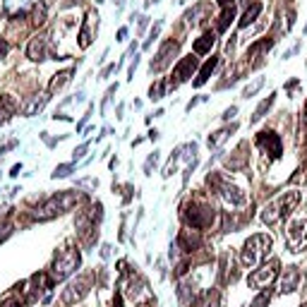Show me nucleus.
<instances>
[{
	"instance_id": "f257e3e1",
	"label": "nucleus",
	"mask_w": 307,
	"mask_h": 307,
	"mask_svg": "<svg viewBox=\"0 0 307 307\" xmlns=\"http://www.w3.org/2000/svg\"><path fill=\"white\" fill-rule=\"evenodd\" d=\"M271 245H273L271 235H267V233L252 235V238L242 245V250H240V264H242L245 269H257V267L269 257Z\"/></svg>"
},
{
	"instance_id": "f03ea898",
	"label": "nucleus",
	"mask_w": 307,
	"mask_h": 307,
	"mask_svg": "<svg viewBox=\"0 0 307 307\" xmlns=\"http://www.w3.org/2000/svg\"><path fill=\"white\" fill-rule=\"evenodd\" d=\"M77 202H79V192H74V190L58 192V195L48 197L41 206H38L36 211H34V218H36V221L55 218V216H60V214H65V211H70L72 206H77Z\"/></svg>"
},
{
	"instance_id": "7ed1b4c3",
	"label": "nucleus",
	"mask_w": 307,
	"mask_h": 307,
	"mask_svg": "<svg viewBox=\"0 0 307 307\" xmlns=\"http://www.w3.org/2000/svg\"><path fill=\"white\" fill-rule=\"evenodd\" d=\"M298 202H300V192H295V190L283 192L281 197H276L273 202H269V204L264 206L262 221H264L267 226H276L278 221H283L288 214H293V209L298 206Z\"/></svg>"
},
{
	"instance_id": "20e7f679",
	"label": "nucleus",
	"mask_w": 307,
	"mask_h": 307,
	"mask_svg": "<svg viewBox=\"0 0 307 307\" xmlns=\"http://www.w3.org/2000/svg\"><path fill=\"white\" fill-rule=\"evenodd\" d=\"M214 209H211V204H206L204 199H192L190 204H185L182 206V221L187 223V226H192L195 231H204V228H209L211 223H214Z\"/></svg>"
},
{
	"instance_id": "39448f33",
	"label": "nucleus",
	"mask_w": 307,
	"mask_h": 307,
	"mask_svg": "<svg viewBox=\"0 0 307 307\" xmlns=\"http://www.w3.org/2000/svg\"><path fill=\"white\" fill-rule=\"evenodd\" d=\"M79 262H82L79 250H74V247H65L63 252L55 257L53 267H51V278H53V281H65L70 273L77 271Z\"/></svg>"
},
{
	"instance_id": "423d86ee",
	"label": "nucleus",
	"mask_w": 307,
	"mask_h": 307,
	"mask_svg": "<svg viewBox=\"0 0 307 307\" xmlns=\"http://www.w3.org/2000/svg\"><path fill=\"white\" fill-rule=\"evenodd\" d=\"M278 269H281V264H278V259H271L269 264H264L262 269L252 271L250 276H247V286L254 290H264L269 288L271 283L278 278Z\"/></svg>"
},
{
	"instance_id": "0eeeda50",
	"label": "nucleus",
	"mask_w": 307,
	"mask_h": 307,
	"mask_svg": "<svg viewBox=\"0 0 307 307\" xmlns=\"http://www.w3.org/2000/svg\"><path fill=\"white\" fill-rule=\"evenodd\" d=\"M286 245H288L290 252L300 254L307 247V218L305 221H295L290 223L288 231H286Z\"/></svg>"
},
{
	"instance_id": "6e6552de",
	"label": "nucleus",
	"mask_w": 307,
	"mask_h": 307,
	"mask_svg": "<svg viewBox=\"0 0 307 307\" xmlns=\"http://www.w3.org/2000/svg\"><path fill=\"white\" fill-rule=\"evenodd\" d=\"M197 65H199V60H197V55H185L180 63L175 65V70H173V77L168 79V87H180L182 82H187L192 74H195V70H197Z\"/></svg>"
},
{
	"instance_id": "1a4fd4ad",
	"label": "nucleus",
	"mask_w": 307,
	"mask_h": 307,
	"mask_svg": "<svg viewBox=\"0 0 307 307\" xmlns=\"http://www.w3.org/2000/svg\"><path fill=\"white\" fill-rule=\"evenodd\" d=\"M257 146L271 156L273 161L276 159H281V154H283V142H281V137L273 132V130H262L259 135H257Z\"/></svg>"
},
{
	"instance_id": "9d476101",
	"label": "nucleus",
	"mask_w": 307,
	"mask_h": 307,
	"mask_svg": "<svg viewBox=\"0 0 307 307\" xmlns=\"http://www.w3.org/2000/svg\"><path fill=\"white\" fill-rule=\"evenodd\" d=\"M178 48H180V41L168 38L161 48H159V53H156V58L151 60V65H149L151 72H161V70H166V68L173 63V58H175V53H178Z\"/></svg>"
},
{
	"instance_id": "9b49d317",
	"label": "nucleus",
	"mask_w": 307,
	"mask_h": 307,
	"mask_svg": "<svg viewBox=\"0 0 307 307\" xmlns=\"http://www.w3.org/2000/svg\"><path fill=\"white\" fill-rule=\"evenodd\" d=\"M96 32H99V15L91 10V12H87V19H84V24H82V29H79V36H77L79 38V48H82V51H87L91 46Z\"/></svg>"
},
{
	"instance_id": "f8f14e48",
	"label": "nucleus",
	"mask_w": 307,
	"mask_h": 307,
	"mask_svg": "<svg viewBox=\"0 0 307 307\" xmlns=\"http://www.w3.org/2000/svg\"><path fill=\"white\" fill-rule=\"evenodd\" d=\"M87 293H89V278L82 276V278H77L74 283H70V286L65 288V293H63V303H65V305H74V303H79Z\"/></svg>"
},
{
	"instance_id": "ddd939ff",
	"label": "nucleus",
	"mask_w": 307,
	"mask_h": 307,
	"mask_svg": "<svg viewBox=\"0 0 307 307\" xmlns=\"http://www.w3.org/2000/svg\"><path fill=\"white\" fill-rule=\"evenodd\" d=\"M178 250H182L185 254L190 252H197L199 247H202V235H199V231H190V228H185V231H180V235H178Z\"/></svg>"
},
{
	"instance_id": "4468645a",
	"label": "nucleus",
	"mask_w": 307,
	"mask_h": 307,
	"mask_svg": "<svg viewBox=\"0 0 307 307\" xmlns=\"http://www.w3.org/2000/svg\"><path fill=\"white\" fill-rule=\"evenodd\" d=\"M27 58L34 60V63H41L48 58V38L46 36H34L27 46Z\"/></svg>"
},
{
	"instance_id": "2eb2a0df",
	"label": "nucleus",
	"mask_w": 307,
	"mask_h": 307,
	"mask_svg": "<svg viewBox=\"0 0 307 307\" xmlns=\"http://www.w3.org/2000/svg\"><path fill=\"white\" fill-rule=\"evenodd\" d=\"M298 286H300V271H298V267H288V269L283 271V276H281V288H278V293H281V295L293 293V290H298Z\"/></svg>"
},
{
	"instance_id": "dca6fc26",
	"label": "nucleus",
	"mask_w": 307,
	"mask_h": 307,
	"mask_svg": "<svg viewBox=\"0 0 307 307\" xmlns=\"http://www.w3.org/2000/svg\"><path fill=\"white\" fill-rule=\"evenodd\" d=\"M46 103H48V94H34V96H32V99L22 106V113H24L27 118H32V115H36V113L43 108Z\"/></svg>"
},
{
	"instance_id": "f3484780",
	"label": "nucleus",
	"mask_w": 307,
	"mask_h": 307,
	"mask_svg": "<svg viewBox=\"0 0 307 307\" xmlns=\"http://www.w3.org/2000/svg\"><path fill=\"white\" fill-rule=\"evenodd\" d=\"M214 43H216V32H204V34L192 43V51H195V55H204L211 51Z\"/></svg>"
},
{
	"instance_id": "a211bd4d",
	"label": "nucleus",
	"mask_w": 307,
	"mask_h": 307,
	"mask_svg": "<svg viewBox=\"0 0 307 307\" xmlns=\"http://www.w3.org/2000/svg\"><path fill=\"white\" fill-rule=\"evenodd\" d=\"M17 110V101L12 96H2L0 99V125H5Z\"/></svg>"
},
{
	"instance_id": "6ab92c4d",
	"label": "nucleus",
	"mask_w": 307,
	"mask_h": 307,
	"mask_svg": "<svg viewBox=\"0 0 307 307\" xmlns=\"http://www.w3.org/2000/svg\"><path fill=\"white\" fill-rule=\"evenodd\" d=\"M74 74V68H68V70H63V72L53 74V79H51V84H48V94H55L58 89H63L70 79H72Z\"/></svg>"
},
{
	"instance_id": "aec40b11",
	"label": "nucleus",
	"mask_w": 307,
	"mask_h": 307,
	"mask_svg": "<svg viewBox=\"0 0 307 307\" xmlns=\"http://www.w3.org/2000/svg\"><path fill=\"white\" fill-rule=\"evenodd\" d=\"M259 12H262V2H259V0H254L252 5H250V7H247V10L242 12V17H240V22H238V27H240V29L250 27L254 19L259 17Z\"/></svg>"
},
{
	"instance_id": "412c9836",
	"label": "nucleus",
	"mask_w": 307,
	"mask_h": 307,
	"mask_svg": "<svg viewBox=\"0 0 307 307\" xmlns=\"http://www.w3.org/2000/svg\"><path fill=\"white\" fill-rule=\"evenodd\" d=\"M216 65H218V58H211V60H206V63L202 65V70H199L197 79H195V87H202V84H206V79H209V77H211V72L216 70Z\"/></svg>"
},
{
	"instance_id": "4be33fe9",
	"label": "nucleus",
	"mask_w": 307,
	"mask_h": 307,
	"mask_svg": "<svg viewBox=\"0 0 307 307\" xmlns=\"http://www.w3.org/2000/svg\"><path fill=\"white\" fill-rule=\"evenodd\" d=\"M235 130H238V125H231V127H223V130H216V132H214V135H211V137H209V146H211V149H216V146H221L223 144V142H226V139H228V137H231V135H233Z\"/></svg>"
},
{
	"instance_id": "5701e85b",
	"label": "nucleus",
	"mask_w": 307,
	"mask_h": 307,
	"mask_svg": "<svg viewBox=\"0 0 307 307\" xmlns=\"http://www.w3.org/2000/svg\"><path fill=\"white\" fill-rule=\"evenodd\" d=\"M218 305H221V293H218L216 288L206 290L197 303V307H218Z\"/></svg>"
},
{
	"instance_id": "b1692460",
	"label": "nucleus",
	"mask_w": 307,
	"mask_h": 307,
	"mask_svg": "<svg viewBox=\"0 0 307 307\" xmlns=\"http://www.w3.org/2000/svg\"><path fill=\"white\" fill-rule=\"evenodd\" d=\"M273 101H276V94H269V99H264V101L257 106V110L252 113V120H250V123H259V120L269 113V108L273 106Z\"/></svg>"
},
{
	"instance_id": "393cba45",
	"label": "nucleus",
	"mask_w": 307,
	"mask_h": 307,
	"mask_svg": "<svg viewBox=\"0 0 307 307\" xmlns=\"http://www.w3.org/2000/svg\"><path fill=\"white\" fill-rule=\"evenodd\" d=\"M235 19V5H228V7H223V12H221V19H218L216 24V32H226L228 27H231V22Z\"/></svg>"
},
{
	"instance_id": "a878e982",
	"label": "nucleus",
	"mask_w": 307,
	"mask_h": 307,
	"mask_svg": "<svg viewBox=\"0 0 307 307\" xmlns=\"http://www.w3.org/2000/svg\"><path fill=\"white\" fill-rule=\"evenodd\" d=\"M206 10H209V7H206L204 2H197L190 12H185V19H187L190 24H195V22H199V17H204V15H206Z\"/></svg>"
},
{
	"instance_id": "bb28decb",
	"label": "nucleus",
	"mask_w": 307,
	"mask_h": 307,
	"mask_svg": "<svg viewBox=\"0 0 307 307\" xmlns=\"http://www.w3.org/2000/svg\"><path fill=\"white\" fill-rule=\"evenodd\" d=\"M166 89H168V82L159 79L156 84H151V87H149V99H151V101H159V99H163Z\"/></svg>"
},
{
	"instance_id": "cd10ccee",
	"label": "nucleus",
	"mask_w": 307,
	"mask_h": 307,
	"mask_svg": "<svg viewBox=\"0 0 307 307\" xmlns=\"http://www.w3.org/2000/svg\"><path fill=\"white\" fill-rule=\"evenodd\" d=\"M262 87H264V77H257L252 84H247V87L242 89V99H250V96H254V94L262 89Z\"/></svg>"
},
{
	"instance_id": "c85d7f7f",
	"label": "nucleus",
	"mask_w": 307,
	"mask_h": 307,
	"mask_svg": "<svg viewBox=\"0 0 307 307\" xmlns=\"http://www.w3.org/2000/svg\"><path fill=\"white\" fill-rule=\"evenodd\" d=\"M178 161H180V149H175L173 156H171V161L166 163V168H163V178H171V175H173V171H175Z\"/></svg>"
},
{
	"instance_id": "c756f323",
	"label": "nucleus",
	"mask_w": 307,
	"mask_h": 307,
	"mask_svg": "<svg viewBox=\"0 0 307 307\" xmlns=\"http://www.w3.org/2000/svg\"><path fill=\"white\" fill-rule=\"evenodd\" d=\"M72 168H74V163H65V166H58L53 171V178H68L70 173H72Z\"/></svg>"
},
{
	"instance_id": "7c9ffc66",
	"label": "nucleus",
	"mask_w": 307,
	"mask_h": 307,
	"mask_svg": "<svg viewBox=\"0 0 307 307\" xmlns=\"http://www.w3.org/2000/svg\"><path fill=\"white\" fill-rule=\"evenodd\" d=\"M161 24L163 22H156L154 27H151V32H149V38H146V43H144V48H149L151 43H154V38L159 36V32H161Z\"/></svg>"
},
{
	"instance_id": "2f4dec72",
	"label": "nucleus",
	"mask_w": 307,
	"mask_h": 307,
	"mask_svg": "<svg viewBox=\"0 0 307 307\" xmlns=\"http://www.w3.org/2000/svg\"><path fill=\"white\" fill-rule=\"evenodd\" d=\"M156 163H159V151H154V154L146 159V163H144V173H146V175H151V168H154Z\"/></svg>"
},
{
	"instance_id": "473e14b6",
	"label": "nucleus",
	"mask_w": 307,
	"mask_h": 307,
	"mask_svg": "<svg viewBox=\"0 0 307 307\" xmlns=\"http://www.w3.org/2000/svg\"><path fill=\"white\" fill-rule=\"evenodd\" d=\"M269 293H259L257 298H254V303H252V307H267L269 305Z\"/></svg>"
},
{
	"instance_id": "72a5a7b5",
	"label": "nucleus",
	"mask_w": 307,
	"mask_h": 307,
	"mask_svg": "<svg viewBox=\"0 0 307 307\" xmlns=\"http://www.w3.org/2000/svg\"><path fill=\"white\" fill-rule=\"evenodd\" d=\"M77 187H99V180H94V178H84V180H77Z\"/></svg>"
},
{
	"instance_id": "f704fd0d",
	"label": "nucleus",
	"mask_w": 307,
	"mask_h": 307,
	"mask_svg": "<svg viewBox=\"0 0 307 307\" xmlns=\"http://www.w3.org/2000/svg\"><path fill=\"white\" fill-rule=\"evenodd\" d=\"M118 68H120L118 63H113V65H108V68H106V70L101 72V77H103V79H106V77H110V74H113V72H118Z\"/></svg>"
},
{
	"instance_id": "c9c22d12",
	"label": "nucleus",
	"mask_w": 307,
	"mask_h": 307,
	"mask_svg": "<svg viewBox=\"0 0 307 307\" xmlns=\"http://www.w3.org/2000/svg\"><path fill=\"white\" fill-rule=\"evenodd\" d=\"M298 87H300V82H298V79H290L288 84H286V91H288V96H290V94H295V91H298Z\"/></svg>"
},
{
	"instance_id": "e433bc0d",
	"label": "nucleus",
	"mask_w": 307,
	"mask_h": 307,
	"mask_svg": "<svg viewBox=\"0 0 307 307\" xmlns=\"http://www.w3.org/2000/svg\"><path fill=\"white\" fill-rule=\"evenodd\" d=\"M87 149H89V144H82L79 149H74V161H79V159L87 154Z\"/></svg>"
},
{
	"instance_id": "4c0bfd02",
	"label": "nucleus",
	"mask_w": 307,
	"mask_h": 307,
	"mask_svg": "<svg viewBox=\"0 0 307 307\" xmlns=\"http://www.w3.org/2000/svg\"><path fill=\"white\" fill-rule=\"evenodd\" d=\"M7 51H10V46H7V41L5 38H0V60L7 55Z\"/></svg>"
},
{
	"instance_id": "58836bf2",
	"label": "nucleus",
	"mask_w": 307,
	"mask_h": 307,
	"mask_svg": "<svg viewBox=\"0 0 307 307\" xmlns=\"http://www.w3.org/2000/svg\"><path fill=\"white\" fill-rule=\"evenodd\" d=\"M235 113H238V108H235V106H231V108H228L226 113H223V115H221V118H223V120H231V118H233Z\"/></svg>"
},
{
	"instance_id": "ea45409f",
	"label": "nucleus",
	"mask_w": 307,
	"mask_h": 307,
	"mask_svg": "<svg viewBox=\"0 0 307 307\" xmlns=\"http://www.w3.org/2000/svg\"><path fill=\"white\" fill-rule=\"evenodd\" d=\"M137 65H139V58H135V60L130 63V79L135 77V70H137Z\"/></svg>"
},
{
	"instance_id": "a19ab883",
	"label": "nucleus",
	"mask_w": 307,
	"mask_h": 307,
	"mask_svg": "<svg viewBox=\"0 0 307 307\" xmlns=\"http://www.w3.org/2000/svg\"><path fill=\"white\" fill-rule=\"evenodd\" d=\"M127 38V27H120V29H118V38H115V41H125Z\"/></svg>"
},
{
	"instance_id": "79ce46f5",
	"label": "nucleus",
	"mask_w": 307,
	"mask_h": 307,
	"mask_svg": "<svg viewBox=\"0 0 307 307\" xmlns=\"http://www.w3.org/2000/svg\"><path fill=\"white\" fill-rule=\"evenodd\" d=\"M113 307H123V295L115 293V300H113Z\"/></svg>"
},
{
	"instance_id": "37998d69",
	"label": "nucleus",
	"mask_w": 307,
	"mask_h": 307,
	"mask_svg": "<svg viewBox=\"0 0 307 307\" xmlns=\"http://www.w3.org/2000/svg\"><path fill=\"white\" fill-rule=\"evenodd\" d=\"M101 257H110V245H103V247H101Z\"/></svg>"
},
{
	"instance_id": "c03bdc74",
	"label": "nucleus",
	"mask_w": 307,
	"mask_h": 307,
	"mask_svg": "<svg viewBox=\"0 0 307 307\" xmlns=\"http://www.w3.org/2000/svg\"><path fill=\"white\" fill-rule=\"evenodd\" d=\"M19 171H22V166L17 163V166H12V173H10V175H12V178H17V175H19Z\"/></svg>"
},
{
	"instance_id": "a18cd8bd",
	"label": "nucleus",
	"mask_w": 307,
	"mask_h": 307,
	"mask_svg": "<svg viewBox=\"0 0 307 307\" xmlns=\"http://www.w3.org/2000/svg\"><path fill=\"white\" fill-rule=\"evenodd\" d=\"M146 24H149V17H142V19H139V32H142V29H144Z\"/></svg>"
},
{
	"instance_id": "49530a36",
	"label": "nucleus",
	"mask_w": 307,
	"mask_h": 307,
	"mask_svg": "<svg viewBox=\"0 0 307 307\" xmlns=\"http://www.w3.org/2000/svg\"><path fill=\"white\" fill-rule=\"evenodd\" d=\"M149 139H151V142H154V139H159V132H156V130H151V132H149Z\"/></svg>"
},
{
	"instance_id": "de8ad7c7",
	"label": "nucleus",
	"mask_w": 307,
	"mask_h": 307,
	"mask_svg": "<svg viewBox=\"0 0 307 307\" xmlns=\"http://www.w3.org/2000/svg\"><path fill=\"white\" fill-rule=\"evenodd\" d=\"M218 5H223V7H228V5H233V0H216Z\"/></svg>"
},
{
	"instance_id": "09e8293b",
	"label": "nucleus",
	"mask_w": 307,
	"mask_h": 307,
	"mask_svg": "<svg viewBox=\"0 0 307 307\" xmlns=\"http://www.w3.org/2000/svg\"><path fill=\"white\" fill-rule=\"evenodd\" d=\"M123 5H125V0H115V7H118V10H123Z\"/></svg>"
},
{
	"instance_id": "8fccbe9b",
	"label": "nucleus",
	"mask_w": 307,
	"mask_h": 307,
	"mask_svg": "<svg viewBox=\"0 0 307 307\" xmlns=\"http://www.w3.org/2000/svg\"><path fill=\"white\" fill-rule=\"evenodd\" d=\"M156 2H159V0H144V5H146V7H151V5H156Z\"/></svg>"
},
{
	"instance_id": "3c124183",
	"label": "nucleus",
	"mask_w": 307,
	"mask_h": 307,
	"mask_svg": "<svg viewBox=\"0 0 307 307\" xmlns=\"http://www.w3.org/2000/svg\"><path fill=\"white\" fill-rule=\"evenodd\" d=\"M99 2H103V0H96V5H99Z\"/></svg>"
},
{
	"instance_id": "603ef678",
	"label": "nucleus",
	"mask_w": 307,
	"mask_h": 307,
	"mask_svg": "<svg viewBox=\"0 0 307 307\" xmlns=\"http://www.w3.org/2000/svg\"><path fill=\"white\" fill-rule=\"evenodd\" d=\"M305 32H307V27H305Z\"/></svg>"
},
{
	"instance_id": "864d4df0",
	"label": "nucleus",
	"mask_w": 307,
	"mask_h": 307,
	"mask_svg": "<svg viewBox=\"0 0 307 307\" xmlns=\"http://www.w3.org/2000/svg\"><path fill=\"white\" fill-rule=\"evenodd\" d=\"M305 113H307V108H305Z\"/></svg>"
},
{
	"instance_id": "5fc2aeb1",
	"label": "nucleus",
	"mask_w": 307,
	"mask_h": 307,
	"mask_svg": "<svg viewBox=\"0 0 307 307\" xmlns=\"http://www.w3.org/2000/svg\"><path fill=\"white\" fill-rule=\"evenodd\" d=\"M303 307H307V305H303Z\"/></svg>"
}]
</instances>
